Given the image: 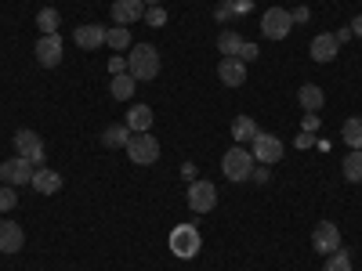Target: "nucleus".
<instances>
[{
    "label": "nucleus",
    "mask_w": 362,
    "mask_h": 271,
    "mask_svg": "<svg viewBox=\"0 0 362 271\" xmlns=\"http://www.w3.org/2000/svg\"><path fill=\"white\" fill-rule=\"evenodd\" d=\"M127 73L134 80H156L160 76V51L153 44H134L127 54Z\"/></svg>",
    "instance_id": "f257e3e1"
},
{
    "label": "nucleus",
    "mask_w": 362,
    "mask_h": 271,
    "mask_svg": "<svg viewBox=\"0 0 362 271\" xmlns=\"http://www.w3.org/2000/svg\"><path fill=\"white\" fill-rule=\"evenodd\" d=\"M254 167H257V159H254L250 148H243V145L228 148V152L221 156V174H225L228 181H235V185H239V181H250Z\"/></svg>",
    "instance_id": "f03ea898"
},
{
    "label": "nucleus",
    "mask_w": 362,
    "mask_h": 271,
    "mask_svg": "<svg viewBox=\"0 0 362 271\" xmlns=\"http://www.w3.org/2000/svg\"><path fill=\"white\" fill-rule=\"evenodd\" d=\"M170 253L174 257H181V260H192L199 250H203V235H199V228L196 224H177L174 231H170Z\"/></svg>",
    "instance_id": "7ed1b4c3"
},
{
    "label": "nucleus",
    "mask_w": 362,
    "mask_h": 271,
    "mask_svg": "<svg viewBox=\"0 0 362 271\" xmlns=\"http://www.w3.org/2000/svg\"><path fill=\"white\" fill-rule=\"evenodd\" d=\"M127 159L134 167H153L160 159V141L153 138V131H145V134H131L127 141Z\"/></svg>",
    "instance_id": "20e7f679"
},
{
    "label": "nucleus",
    "mask_w": 362,
    "mask_h": 271,
    "mask_svg": "<svg viewBox=\"0 0 362 271\" xmlns=\"http://www.w3.org/2000/svg\"><path fill=\"white\" fill-rule=\"evenodd\" d=\"M185 203H189V210H192V214H210V210L218 206V188L210 185V181L196 177V181H189Z\"/></svg>",
    "instance_id": "39448f33"
},
{
    "label": "nucleus",
    "mask_w": 362,
    "mask_h": 271,
    "mask_svg": "<svg viewBox=\"0 0 362 271\" xmlns=\"http://www.w3.org/2000/svg\"><path fill=\"white\" fill-rule=\"evenodd\" d=\"M250 152H254V159H257V163L272 167V163H279V159H283L286 145H283V138H276V134H264V131H257V138L250 141Z\"/></svg>",
    "instance_id": "423d86ee"
},
{
    "label": "nucleus",
    "mask_w": 362,
    "mask_h": 271,
    "mask_svg": "<svg viewBox=\"0 0 362 271\" xmlns=\"http://www.w3.org/2000/svg\"><path fill=\"white\" fill-rule=\"evenodd\" d=\"M290 29H293V15L286 8H268L261 15V33L268 40H286L290 37Z\"/></svg>",
    "instance_id": "0eeeda50"
},
{
    "label": "nucleus",
    "mask_w": 362,
    "mask_h": 271,
    "mask_svg": "<svg viewBox=\"0 0 362 271\" xmlns=\"http://www.w3.org/2000/svg\"><path fill=\"white\" fill-rule=\"evenodd\" d=\"M15 148H18V156L22 159H29L33 167H40L44 163V156H47V148H44V141H40V134L37 131H15Z\"/></svg>",
    "instance_id": "6e6552de"
},
{
    "label": "nucleus",
    "mask_w": 362,
    "mask_h": 271,
    "mask_svg": "<svg viewBox=\"0 0 362 271\" xmlns=\"http://www.w3.org/2000/svg\"><path fill=\"white\" fill-rule=\"evenodd\" d=\"M312 250L315 253H337L341 250V228L334 224V221H319L315 224V231H312Z\"/></svg>",
    "instance_id": "1a4fd4ad"
},
{
    "label": "nucleus",
    "mask_w": 362,
    "mask_h": 271,
    "mask_svg": "<svg viewBox=\"0 0 362 271\" xmlns=\"http://www.w3.org/2000/svg\"><path fill=\"white\" fill-rule=\"evenodd\" d=\"M33 163L29 159H22V156H11V159H4L0 163V181H4V185H29V181H33Z\"/></svg>",
    "instance_id": "9d476101"
},
{
    "label": "nucleus",
    "mask_w": 362,
    "mask_h": 271,
    "mask_svg": "<svg viewBox=\"0 0 362 271\" xmlns=\"http://www.w3.org/2000/svg\"><path fill=\"white\" fill-rule=\"evenodd\" d=\"M62 54H66V44H62V37H40L37 40V62L44 66V69H54L58 62H62Z\"/></svg>",
    "instance_id": "9b49d317"
},
{
    "label": "nucleus",
    "mask_w": 362,
    "mask_h": 271,
    "mask_svg": "<svg viewBox=\"0 0 362 271\" xmlns=\"http://www.w3.org/2000/svg\"><path fill=\"white\" fill-rule=\"evenodd\" d=\"M73 40H76V47H83V51H98V47H105V25L83 22V25H76Z\"/></svg>",
    "instance_id": "f8f14e48"
},
{
    "label": "nucleus",
    "mask_w": 362,
    "mask_h": 271,
    "mask_svg": "<svg viewBox=\"0 0 362 271\" xmlns=\"http://www.w3.org/2000/svg\"><path fill=\"white\" fill-rule=\"evenodd\" d=\"M218 76H221L225 87H243L247 83V62H243V58H221Z\"/></svg>",
    "instance_id": "ddd939ff"
},
{
    "label": "nucleus",
    "mask_w": 362,
    "mask_h": 271,
    "mask_svg": "<svg viewBox=\"0 0 362 271\" xmlns=\"http://www.w3.org/2000/svg\"><path fill=\"white\" fill-rule=\"evenodd\" d=\"M25 243V231L15 221H0V253H18Z\"/></svg>",
    "instance_id": "4468645a"
},
{
    "label": "nucleus",
    "mask_w": 362,
    "mask_h": 271,
    "mask_svg": "<svg viewBox=\"0 0 362 271\" xmlns=\"http://www.w3.org/2000/svg\"><path fill=\"white\" fill-rule=\"evenodd\" d=\"M29 185L37 188V195H54V192H62V174L47 170V167H37V174H33Z\"/></svg>",
    "instance_id": "2eb2a0df"
},
{
    "label": "nucleus",
    "mask_w": 362,
    "mask_h": 271,
    "mask_svg": "<svg viewBox=\"0 0 362 271\" xmlns=\"http://www.w3.org/2000/svg\"><path fill=\"white\" fill-rule=\"evenodd\" d=\"M312 62H334L337 58V51H341V44H337V37L334 33H319L315 40H312Z\"/></svg>",
    "instance_id": "dca6fc26"
},
{
    "label": "nucleus",
    "mask_w": 362,
    "mask_h": 271,
    "mask_svg": "<svg viewBox=\"0 0 362 271\" xmlns=\"http://www.w3.org/2000/svg\"><path fill=\"white\" fill-rule=\"evenodd\" d=\"M145 18V4L141 0H116L112 4V22L127 25V22H141Z\"/></svg>",
    "instance_id": "f3484780"
},
{
    "label": "nucleus",
    "mask_w": 362,
    "mask_h": 271,
    "mask_svg": "<svg viewBox=\"0 0 362 271\" xmlns=\"http://www.w3.org/2000/svg\"><path fill=\"white\" fill-rule=\"evenodd\" d=\"M297 105L305 109V112H319V109L326 105L322 87H315V83H300V87H297Z\"/></svg>",
    "instance_id": "a211bd4d"
},
{
    "label": "nucleus",
    "mask_w": 362,
    "mask_h": 271,
    "mask_svg": "<svg viewBox=\"0 0 362 271\" xmlns=\"http://www.w3.org/2000/svg\"><path fill=\"white\" fill-rule=\"evenodd\" d=\"M124 124L131 127V134H145V131H153V105H134L127 112Z\"/></svg>",
    "instance_id": "6ab92c4d"
},
{
    "label": "nucleus",
    "mask_w": 362,
    "mask_h": 271,
    "mask_svg": "<svg viewBox=\"0 0 362 271\" xmlns=\"http://www.w3.org/2000/svg\"><path fill=\"white\" fill-rule=\"evenodd\" d=\"M134 87H138V80H134L131 73H116V76L109 80V95H112L116 102H127V98H134Z\"/></svg>",
    "instance_id": "aec40b11"
},
{
    "label": "nucleus",
    "mask_w": 362,
    "mask_h": 271,
    "mask_svg": "<svg viewBox=\"0 0 362 271\" xmlns=\"http://www.w3.org/2000/svg\"><path fill=\"white\" fill-rule=\"evenodd\" d=\"M127 141H131V127L127 124H112V127L102 131V145L105 148H127Z\"/></svg>",
    "instance_id": "412c9836"
},
{
    "label": "nucleus",
    "mask_w": 362,
    "mask_h": 271,
    "mask_svg": "<svg viewBox=\"0 0 362 271\" xmlns=\"http://www.w3.org/2000/svg\"><path fill=\"white\" fill-rule=\"evenodd\" d=\"M105 47H109V51H131V47H134V44H131V29H127V25L105 29Z\"/></svg>",
    "instance_id": "4be33fe9"
},
{
    "label": "nucleus",
    "mask_w": 362,
    "mask_h": 271,
    "mask_svg": "<svg viewBox=\"0 0 362 271\" xmlns=\"http://www.w3.org/2000/svg\"><path fill=\"white\" fill-rule=\"evenodd\" d=\"M232 138H235V145L254 141V138H257V124H254L250 116H235V119H232Z\"/></svg>",
    "instance_id": "5701e85b"
},
{
    "label": "nucleus",
    "mask_w": 362,
    "mask_h": 271,
    "mask_svg": "<svg viewBox=\"0 0 362 271\" xmlns=\"http://www.w3.org/2000/svg\"><path fill=\"white\" fill-rule=\"evenodd\" d=\"M341 170H344V181L362 185V148H351V152L344 156V163H341Z\"/></svg>",
    "instance_id": "b1692460"
},
{
    "label": "nucleus",
    "mask_w": 362,
    "mask_h": 271,
    "mask_svg": "<svg viewBox=\"0 0 362 271\" xmlns=\"http://www.w3.org/2000/svg\"><path fill=\"white\" fill-rule=\"evenodd\" d=\"M58 22H62V18H58L54 8H40V11H37V29H40V37H54V33H58Z\"/></svg>",
    "instance_id": "393cba45"
},
{
    "label": "nucleus",
    "mask_w": 362,
    "mask_h": 271,
    "mask_svg": "<svg viewBox=\"0 0 362 271\" xmlns=\"http://www.w3.org/2000/svg\"><path fill=\"white\" fill-rule=\"evenodd\" d=\"M341 138L348 141V148H362V116H351V119H344Z\"/></svg>",
    "instance_id": "a878e982"
},
{
    "label": "nucleus",
    "mask_w": 362,
    "mask_h": 271,
    "mask_svg": "<svg viewBox=\"0 0 362 271\" xmlns=\"http://www.w3.org/2000/svg\"><path fill=\"white\" fill-rule=\"evenodd\" d=\"M239 47H243V40H239V33H232V29H225V33L218 37V51H221L225 58H235Z\"/></svg>",
    "instance_id": "bb28decb"
},
{
    "label": "nucleus",
    "mask_w": 362,
    "mask_h": 271,
    "mask_svg": "<svg viewBox=\"0 0 362 271\" xmlns=\"http://www.w3.org/2000/svg\"><path fill=\"white\" fill-rule=\"evenodd\" d=\"M322 271H355V267H351V257H348L344 250H337V253L326 257V267H322Z\"/></svg>",
    "instance_id": "cd10ccee"
},
{
    "label": "nucleus",
    "mask_w": 362,
    "mask_h": 271,
    "mask_svg": "<svg viewBox=\"0 0 362 271\" xmlns=\"http://www.w3.org/2000/svg\"><path fill=\"white\" fill-rule=\"evenodd\" d=\"M145 25H153V29L167 25V11H163V4H156V8H145Z\"/></svg>",
    "instance_id": "c85d7f7f"
},
{
    "label": "nucleus",
    "mask_w": 362,
    "mask_h": 271,
    "mask_svg": "<svg viewBox=\"0 0 362 271\" xmlns=\"http://www.w3.org/2000/svg\"><path fill=\"white\" fill-rule=\"evenodd\" d=\"M15 206H18V195H15V188H11V185H0V210L8 214V210H15Z\"/></svg>",
    "instance_id": "c756f323"
},
{
    "label": "nucleus",
    "mask_w": 362,
    "mask_h": 271,
    "mask_svg": "<svg viewBox=\"0 0 362 271\" xmlns=\"http://www.w3.org/2000/svg\"><path fill=\"white\" fill-rule=\"evenodd\" d=\"M232 15H239V11H235V0H221L218 11H214V22H228Z\"/></svg>",
    "instance_id": "7c9ffc66"
},
{
    "label": "nucleus",
    "mask_w": 362,
    "mask_h": 271,
    "mask_svg": "<svg viewBox=\"0 0 362 271\" xmlns=\"http://www.w3.org/2000/svg\"><path fill=\"white\" fill-rule=\"evenodd\" d=\"M257 54H261V51H257V44H247V40H243V47H239V54H235V58H243V62H254Z\"/></svg>",
    "instance_id": "2f4dec72"
},
{
    "label": "nucleus",
    "mask_w": 362,
    "mask_h": 271,
    "mask_svg": "<svg viewBox=\"0 0 362 271\" xmlns=\"http://www.w3.org/2000/svg\"><path fill=\"white\" fill-rule=\"evenodd\" d=\"M250 181H257V185H268V181H272V170L261 163V167H254V174H250Z\"/></svg>",
    "instance_id": "473e14b6"
},
{
    "label": "nucleus",
    "mask_w": 362,
    "mask_h": 271,
    "mask_svg": "<svg viewBox=\"0 0 362 271\" xmlns=\"http://www.w3.org/2000/svg\"><path fill=\"white\" fill-rule=\"evenodd\" d=\"M315 127H319V112H308V116H305V131L312 134Z\"/></svg>",
    "instance_id": "72a5a7b5"
},
{
    "label": "nucleus",
    "mask_w": 362,
    "mask_h": 271,
    "mask_svg": "<svg viewBox=\"0 0 362 271\" xmlns=\"http://www.w3.org/2000/svg\"><path fill=\"white\" fill-rule=\"evenodd\" d=\"M290 15H293V22L300 25V22H308V15H312V11H308V8H297V11H290Z\"/></svg>",
    "instance_id": "f704fd0d"
},
{
    "label": "nucleus",
    "mask_w": 362,
    "mask_h": 271,
    "mask_svg": "<svg viewBox=\"0 0 362 271\" xmlns=\"http://www.w3.org/2000/svg\"><path fill=\"white\" fill-rule=\"evenodd\" d=\"M109 69H112V76H116V73H124V58H119V54H112V62H109Z\"/></svg>",
    "instance_id": "c9c22d12"
},
{
    "label": "nucleus",
    "mask_w": 362,
    "mask_h": 271,
    "mask_svg": "<svg viewBox=\"0 0 362 271\" xmlns=\"http://www.w3.org/2000/svg\"><path fill=\"white\" fill-rule=\"evenodd\" d=\"M181 177H185V181H196V167L185 163V167H181Z\"/></svg>",
    "instance_id": "e433bc0d"
},
{
    "label": "nucleus",
    "mask_w": 362,
    "mask_h": 271,
    "mask_svg": "<svg viewBox=\"0 0 362 271\" xmlns=\"http://www.w3.org/2000/svg\"><path fill=\"white\" fill-rule=\"evenodd\" d=\"M348 29H351V37H355V33H358V37H362V15H358V18H355V22H351V25H348Z\"/></svg>",
    "instance_id": "4c0bfd02"
},
{
    "label": "nucleus",
    "mask_w": 362,
    "mask_h": 271,
    "mask_svg": "<svg viewBox=\"0 0 362 271\" xmlns=\"http://www.w3.org/2000/svg\"><path fill=\"white\" fill-rule=\"evenodd\" d=\"M141 4H145V8H156V4H160V0H141Z\"/></svg>",
    "instance_id": "58836bf2"
}]
</instances>
